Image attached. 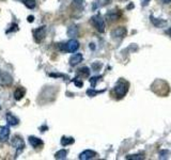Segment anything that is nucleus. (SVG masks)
I'll use <instances>...</instances> for the list:
<instances>
[{"label": "nucleus", "instance_id": "c85d7f7f", "mask_svg": "<svg viewBox=\"0 0 171 160\" xmlns=\"http://www.w3.org/2000/svg\"><path fill=\"white\" fill-rule=\"evenodd\" d=\"M149 1H150V0H141V5H143V7L148 5Z\"/></svg>", "mask_w": 171, "mask_h": 160}, {"label": "nucleus", "instance_id": "f704fd0d", "mask_svg": "<svg viewBox=\"0 0 171 160\" xmlns=\"http://www.w3.org/2000/svg\"><path fill=\"white\" fill-rule=\"evenodd\" d=\"M0 109H1V107H0Z\"/></svg>", "mask_w": 171, "mask_h": 160}, {"label": "nucleus", "instance_id": "6e6552de", "mask_svg": "<svg viewBox=\"0 0 171 160\" xmlns=\"http://www.w3.org/2000/svg\"><path fill=\"white\" fill-rule=\"evenodd\" d=\"M10 137V128L9 126H3L0 129V142H7Z\"/></svg>", "mask_w": 171, "mask_h": 160}, {"label": "nucleus", "instance_id": "bb28decb", "mask_svg": "<svg viewBox=\"0 0 171 160\" xmlns=\"http://www.w3.org/2000/svg\"><path fill=\"white\" fill-rule=\"evenodd\" d=\"M73 82L75 83V85L77 88H81L82 85H84V82H82L81 80L78 79V78H74V79H73Z\"/></svg>", "mask_w": 171, "mask_h": 160}, {"label": "nucleus", "instance_id": "7ed1b4c3", "mask_svg": "<svg viewBox=\"0 0 171 160\" xmlns=\"http://www.w3.org/2000/svg\"><path fill=\"white\" fill-rule=\"evenodd\" d=\"M12 146L16 149V156H18L19 154L23 152L24 147H25V142H24L23 138L19 136H14L13 137V139L11 141Z\"/></svg>", "mask_w": 171, "mask_h": 160}, {"label": "nucleus", "instance_id": "cd10ccee", "mask_svg": "<svg viewBox=\"0 0 171 160\" xmlns=\"http://www.w3.org/2000/svg\"><path fill=\"white\" fill-rule=\"evenodd\" d=\"M101 66H102V64H101V63H97V64H96V63H93L92 67H93L94 69H95V71H97V69H99V68L101 67Z\"/></svg>", "mask_w": 171, "mask_h": 160}, {"label": "nucleus", "instance_id": "f257e3e1", "mask_svg": "<svg viewBox=\"0 0 171 160\" xmlns=\"http://www.w3.org/2000/svg\"><path fill=\"white\" fill-rule=\"evenodd\" d=\"M127 91H128V83L126 81H124V80H120L119 82L115 85V88H113V92H115L116 96L118 98L124 97Z\"/></svg>", "mask_w": 171, "mask_h": 160}, {"label": "nucleus", "instance_id": "f03ea898", "mask_svg": "<svg viewBox=\"0 0 171 160\" xmlns=\"http://www.w3.org/2000/svg\"><path fill=\"white\" fill-rule=\"evenodd\" d=\"M91 23L99 32H101V33L105 32V21H104V19L102 18V16L100 14L92 16Z\"/></svg>", "mask_w": 171, "mask_h": 160}, {"label": "nucleus", "instance_id": "473e14b6", "mask_svg": "<svg viewBox=\"0 0 171 160\" xmlns=\"http://www.w3.org/2000/svg\"><path fill=\"white\" fill-rule=\"evenodd\" d=\"M163 2H164V3H170L171 0H163Z\"/></svg>", "mask_w": 171, "mask_h": 160}, {"label": "nucleus", "instance_id": "9d476101", "mask_svg": "<svg viewBox=\"0 0 171 160\" xmlns=\"http://www.w3.org/2000/svg\"><path fill=\"white\" fill-rule=\"evenodd\" d=\"M29 143H30L34 148L41 147V146L44 145V142H43L40 138H36V137H33V136L29 137Z\"/></svg>", "mask_w": 171, "mask_h": 160}, {"label": "nucleus", "instance_id": "aec40b11", "mask_svg": "<svg viewBox=\"0 0 171 160\" xmlns=\"http://www.w3.org/2000/svg\"><path fill=\"white\" fill-rule=\"evenodd\" d=\"M24 3H25V5H26L28 9H34L35 8V5H36V2H35V0H24Z\"/></svg>", "mask_w": 171, "mask_h": 160}, {"label": "nucleus", "instance_id": "6ab92c4d", "mask_svg": "<svg viewBox=\"0 0 171 160\" xmlns=\"http://www.w3.org/2000/svg\"><path fill=\"white\" fill-rule=\"evenodd\" d=\"M106 17H107L109 20H117L118 18V15H117V12H116L115 10H112V11H110L109 13H107V15H106Z\"/></svg>", "mask_w": 171, "mask_h": 160}, {"label": "nucleus", "instance_id": "4468645a", "mask_svg": "<svg viewBox=\"0 0 171 160\" xmlns=\"http://www.w3.org/2000/svg\"><path fill=\"white\" fill-rule=\"evenodd\" d=\"M109 1H110V0H94L93 7L92 8H93V10H97L100 9V8L105 7L106 5H108Z\"/></svg>", "mask_w": 171, "mask_h": 160}, {"label": "nucleus", "instance_id": "dca6fc26", "mask_svg": "<svg viewBox=\"0 0 171 160\" xmlns=\"http://www.w3.org/2000/svg\"><path fill=\"white\" fill-rule=\"evenodd\" d=\"M75 142V140H74V138H72V137H62L61 138V144H62V146H68V145H71V144H73Z\"/></svg>", "mask_w": 171, "mask_h": 160}, {"label": "nucleus", "instance_id": "7c9ffc66", "mask_svg": "<svg viewBox=\"0 0 171 160\" xmlns=\"http://www.w3.org/2000/svg\"><path fill=\"white\" fill-rule=\"evenodd\" d=\"M27 20H28L29 23H33V20H34V17H33L32 15H30V16H28V18H27Z\"/></svg>", "mask_w": 171, "mask_h": 160}, {"label": "nucleus", "instance_id": "1a4fd4ad", "mask_svg": "<svg viewBox=\"0 0 171 160\" xmlns=\"http://www.w3.org/2000/svg\"><path fill=\"white\" fill-rule=\"evenodd\" d=\"M97 154L95 153L94 151H91V149H87V151H84L81 154L79 155V159L80 160H89V159H92L94 158Z\"/></svg>", "mask_w": 171, "mask_h": 160}, {"label": "nucleus", "instance_id": "5701e85b", "mask_svg": "<svg viewBox=\"0 0 171 160\" xmlns=\"http://www.w3.org/2000/svg\"><path fill=\"white\" fill-rule=\"evenodd\" d=\"M150 18H151V20H152V23L156 27H160V26H163V25H165V21L164 20H160H160H156V18H154L153 16H151Z\"/></svg>", "mask_w": 171, "mask_h": 160}, {"label": "nucleus", "instance_id": "a878e982", "mask_svg": "<svg viewBox=\"0 0 171 160\" xmlns=\"http://www.w3.org/2000/svg\"><path fill=\"white\" fill-rule=\"evenodd\" d=\"M16 31H18V25H17V24H12L11 27H10V29L7 31V33H9V32H16Z\"/></svg>", "mask_w": 171, "mask_h": 160}, {"label": "nucleus", "instance_id": "c9c22d12", "mask_svg": "<svg viewBox=\"0 0 171 160\" xmlns=\"http://www.w3.org/2000/svg\"><path fill=\"white\" fill-rule=\"evenodd\" d=\"M23 1H24V0H23Z\"/></svg>", "mask_w": 171, "mask_h": 160}, {"label": "nucleus", "instance_id": "f3484780", "mask_svg": "<svg viewBox=\"0 0 171 160\" xmlns=\"http://www.w3.org/2000/svg\"><path fill=\"white\" fill-rule=\"evenodd\" d=\"M77 74L80 76V77H88L90 75V69L87 67V66H84V67H81L78 69Z\"/></svg>", "mask_w": 171, "mask_h": 160}, {"label": "nucleus", "instance_id": "ddd939ff", "mask_svg": "<svg viewBox=\"0 0 171 160\" xmlns=\"http://www.w3.org/2000/svg\"><path fill=\"white\" fill-rule=\"evenodd\" d=\"M5 118H7V122L9 125H11V126H16L17 124L19 123V120L16 118V116H14L13 114H11V113H7V115H5Z\"/></svg>", "mask_w": 171, "mask_h": 160}, {"label": "nucleus", "instance_id": "393cba45", "mask_svg": "<svg viewBox=\"0 0 171 160\" xmlns=\"http://www.w3.org/2000/svg\"><path fill=\"white\" fill-rule=\"evenodd\" d=\"M126 159L141 160V159H143V155H141V154H138V155H129V156H126Z\"/></svg>", "mask_w": 171, "mask_h": 160}, {"label": "nucleus", "instance_id": "4be33fe9", "mask_svg": "<svg viewBox=\"0 0 171 160\" xmlns=\"http://www.w3.org/2000/svg\"><path fill=\"white\" fill-rule=\"evenodd\" d=\"M101 79H102V76H95V77L90 78V83H91V87L92 88L95 87L96 83H97V81H100Z\"/></svg>", "mask_w": 171, "mask_h": 160}, {"label": "nucleus", "instance_id": "c756f323", "mask_svg": "<svg viewBox=\"0 0 171 160\" xmlns=\"http://www.w3.org/2000/svg\"><path fill=\"white\" fill-rule=\"evenodd\" d=\"M50 77H63V75L61 74H49Z\"/></svg>", "mask_w": 171, "mask_h": 160}, {"label": "nucleus", "instance_id": "2eb2a0df", "mask_svg": "<svg viewBox=\"0 0 171 160\" xmlns=\"http://www.w3.org/2000/svg\"><path fill=\"white\" fill-rule=\"evenodd\" d=\"M78 34V28L77 26H75V25H73V26H70L68 29V35L70 36V38H75V36H77Z\"/></svg>", "mask_w": 171, "mask_h": 160}, {"label": "nucleus", "instance_id": "39448f33", "mask_svg": "<svg viewBox=\"0 0 171 160\" xmlns=\"http://www.w3.org/2000/svg\"><path fill=\"white\" fill-rule=\"evenodd\" d=\"M126 35V28L124 27H118L111 31V36L113 38H123Z\"/></svg>", "mask_w": 171, "mask_h": 160}, {"label": "nucleus", "instance_id": "2f4dec72", "mask_svg": "<svg viewBox=\"0 0 171 160\" xmlns=\"http://www.w3.org/2000/svg\"><path fill=\"white\" fill-rule=\"evenodd\" d=\"M47 129H48V127H47V126H45V125H44V126H42V127L40 128V130H41V131H42V132L46 131Z\"/></svg>", "mask_w": 171, "mask_h": 160}, {"label": "nucleus", "instance_id": "412c9836", "mask_svg": "<svg viewBox=\"0 0 171 160\" xmlns=\"http://www.w3.org/2000/svg\"><path fill=\"white\" fill-rule=\"evenodd\" d=\"M102 92H104V91H95L93 88H91V89H89L87 91V95L90 97H94V96H96V95L99 94V93H102Z\"/></svg>", "mask_w": 171, "mask_h": 160}, {"label": "nucleus", "instance_id": "9b49d317", "mask_svg": "<svg viewBox=\"0 0 171 160\" xmlns=\"http://www.w3.org/2000/svg\"><path fill=\"white\" fill-rule=\"evenodd\" d=\"M82 61V54H73L70 58V64L72 66H75L77 64H79Z\"/></svg>", "mask_w": 171, "mask_h": 160}, {"label": "nucleus", "instance_id": "b1692460", "mask_svg": "<svg viewBox=\"0 0 171 160\" xmlns=\"http://www.w3.org/2000/svg\"><path fill=\"white\" fill-rule=\"evenodd\" d=\"M158 155H160V159H167V158L169 157V155H170V152L169 151H160Z\"/></svg>", "mask_w": 171, "mask_h": 160}, {"label": "nucleus", "instance_id": "f8f14e48", "mask_svg": "<svg viewBox=\"0 0 171 160\" xmlns=\"http://www.w3.org/2000/svg\"><path fill=\"white\" fill-rule=\"evenodd\" d=\"M25 94H26V90H25V88L18 87L14 92V98L16 99V100H21V99L25 96Z\"/></svg>", "mask_w": 171, "mask_h": 160}, {"label": "nucleus", "instance_id": "a211bd4d", "mask_svg": "<svg viewBox=\"0 0 171 160\" xmlns=\"http://www.w3.org/2000/svg\"><path fill=\"white\" fill-rule=\"evenodd\" d=\"M66 155H68V151L66 149H60L55 154V158L56 159H65Z\"/></svg>", "mask_w": 171, "mask_h": 160}, {"label": "nucleus", "instance_id": "72a5a7b5", "mask_svg": "<svg viewBox=\"0 0 171 160\" xmlns=\"http://www.w3.org/2000/svg\"><path fill=\"white\" fill-rule=\"evenodd\" d=\"M167 33H168L169 35L171 36V28H170V29H168V30H167Z\"/></svg>", "mask_w": 171, "mask_h": 160}, {"label": "nucleus", "instance_id": "0eeeda50", "mask_svg": "<svg viewBox=\"0 0 171 160\" xmlns=\"http://www.w3.org/2000/svg\"><path fill=\"white\" fill-rule=\"evenodd\" d=\"M78 48H79V43H78V41L74 40V38L70 40L65 44V51L68 52H75Z\"/></svg>", "mask_w": 171, "mask_h": 160}, {"label": "nucleus", "instance_id": "423d86ee", "mask_svg": "<svg viewBox=\"0 0 171 160\" xmlns=\"http://www.w3.org/2000/svg\"><path fill=\"white\" fill-rule=\"evenodd\" d=\"M46 34V27H40L34 31V40L36 43H41Z\"/></svg>", "mask_w": 171, "mask_h": 160}, {"label": "nucleus", "instance_id": "20e7f679", "mask_svg": "<svg viewBox=\"0 0 171 160\" xmlns=\"http://www.w3.org/2000/svg\"><path fill=\"white\" fill-rule=\"evenodd\" d=\"M13 82V78L7 72H0V85L9 87Z\"/></svg>", "mask_w": 171, "mask_h": 160}]
</instances>
